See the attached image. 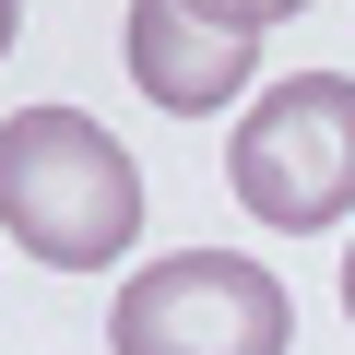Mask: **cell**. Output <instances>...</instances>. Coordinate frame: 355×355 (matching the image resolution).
Listing matches in <instances>:
<instances>
[{
  "mask_svg": "<svg viewBox=\"0 0 355 355\" xmlns=\"http://www.w3.org/2000/svg\"><path fill=\"white\" fill-rule=\"evenodd\" d=\"M237 24H284V12H308V0H225Z\"/></svg>",
  "mask_w": 355,
  "mask_h": 355,
  "instance_id": "cell-5",
  "label": "cell"
},
{
  "mask_svg": "<svg viewBox=\"0 0 355 355\" xmlns=\"http://www.w3.org/2000/svg\"><path fill=\"white\" fill-rule=\"evenodd\" d=\"M261 24H237L225 0H130V83L178 119H214L249 95Z\"/></svg>",
  "mask_w": 355,
  "mask_h": 355,
  "instance_id": "cell-4",
  "label": "cell"
},
{
  "mask_svg": "<svg viewBox=\"0 0 355 355\" xmlns=\"http://www.w3.org/2000/svg\"><path fill=\"white\" fill-rule=\"evenodd\" d=\"M0 225L60 272H95L142 237V166L83 107H24L0 130Z\"/></svg>",
  "mask_w": 355,
  "mask_h": 355,
  "instance_id": "cell-1",
  "label": "cell"
},
{
  "mask_svg": "<svg viewBox=\"0 0 355 355\" xmlns=\"http://www.w3.org/2000/svg\"><path fill=\"white\" fill-rule=\"evenodd\" d=\"M284 331H296L284 284L237 249H178V261L130 272L107 308L119 355H284Z\"/></svg>",
  "mask_w": 355,
  "mask_h": 355,
  "instance_id": "cell-3",
  "label": "cell"
},
{
  "mask_svg": "<svg viewBox=\"0 0 355 355\" xmlns=\"http://www.w3.org/2000/svg\"><path fill=\"white\" fill-rule=\"evenodd\" d=\"M225 178L272 237L343 225L355 214V83L343 71H284L237 130H225Z\"/></svg>",
  "mask_w": 355,
  "mask_h": 355,
  "instance_id": "cell-2",
  "label": "cell"
},
{
  "mask_svg": "<svg viewBox=\"0 0 355 355\" xmlns=\"http://www.w3.org/2000/svg\"><path fill=\"white\" fill-rule=\"evenodd\" d=\"M343 308H355V249H343Z\"/></svg>",
  "mask_w": 355,
  "mask_h": 355,
  "instance_id": "cell-6",
  "label": "cell"
}]
</instances>
